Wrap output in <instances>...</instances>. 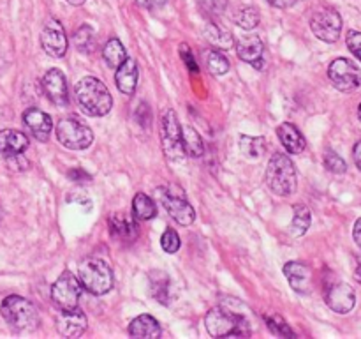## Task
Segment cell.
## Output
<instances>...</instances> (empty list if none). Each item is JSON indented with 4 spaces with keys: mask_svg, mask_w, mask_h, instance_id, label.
I'll return each mask as SVG.
<instances>
[{
    "mask_svg": "<svg viewBox=\"0 0 361 339\" xmlns=\"http://www.w3.org/2000/svg\"><path fill=\"white\" fill-rule=\"evenodd\" d=\"M76 101L81 112L90 117H104L111 112L113 97L108 87L94 76H87L78 81Z\"/></svg>",
    "mask_w": 361,
    "mask_h": 339,
    "instance_id": "1",
    "label": "cell"
},
{
    "mask_svg": "<svg viewBox=\"0 0 361 339\" xmlns=\"http://www.w3.org/2000/svg\"><path fill=\"white\" fill-rule=\"evenodd\" d=\"M204 325L212 338H245L250 335V321L243 313H235L229 307L219 306L208 311Z\"/></svg>",
    "mask_w": 361,
    "mask_h": 339,
    "instance_id": "2",
    "label": "cell"
},
{
    "mask_svg": "<svg viewBox=\"0 0 361 339\" xmlns=\"http://www.w3.org/2000/svg\"><path fill=\"white\" fill-rule=\"evenodd\" d=\"M264 180L271 193L279 194V196H289L295 193L298 175H296V168L291 157L282 152L271 155L267 166V173H264Z\"/></svg>",
    "mask_w": 361,
    "mask_h": 339,
    "instance_id": "3",
    "label": "cell"
},
{
    "mask_svg": "<svg viewBox=\"0 0 361 339\" xmlns=\"http://www.w3.org/2000/svg\"><path fill=\"white\" fill-rule=\"evenodd\" d=\"M78 279L94 295H106L113 288V272L101 258H85L78 267Z\"/></svg>",
    "mask_w": 361,
    "mask_h": 339,
    "instance_id": "4",
    "label": "cell"
},
{
    "mask_svg": "<svg viewBox=\"0 0 361 339\" xmlns=\"http://www.w3.org/2000/svg\"><path fill=\"white\" fill-rule=\"evenodd\" d=\"M0 314L16 331H34L39 323V314L30 300L20 295H9L0 306Z\"/></svg>",
    "mask_w": 361,
    "mask_h": 339,
    "instance_id": "5",
    "label": "cell"
},
{
    "mask_svg": "<svg viewBox=\"0 0 361 339\" xmlns=\"http://www.w3.org/2000/svg\"><path fill=\"white\" fill-rule=\"evenodd\" d=\"M157 200L161 201L162 207L169 214L173 221H176L182 226H190L196 219V212H194L192 205L187 201L185 194L182 189L169 184V186L159 187L157 189Z\"/></svg>",
    "mask_w": 361,
    "mask_h": 339,
    "instance_id": "6",
    "label": "cell"
},
{
    "mask_svg": "<svg viewBox=\"0 0 361 339\" xmlns=\"http://www.w3.org/2000/svg\"><path fill=\"white\" fill-rule=\"evenodd\" d=\"M161 140L162 150L171 161H182L185 150L182 143V126L178 122L175 109L168 108L161 115Z\"/></svg>",
    "mask_w": 361,
    "mask_h": 339,
    "instance_id": "7",
    "label": "cell"
},
{
    "mask_svg": "<svg viewBox=\"0 0 361 339\" xmlns=\"http://www.w3.org/2000/svg\"><path fill=\"white\" fill-rule=\"evenodd\" d=\"M56 140L69 150H85L94 141V133L87 124L76 119H63L56 124Z\"/></svg>",
    "mask_w": 361,
    "mask_h": 339,
    "instance_id": "8",
    "label": "cell"
},
{
    "mask_svg": "<svg viewBox=\"0 0 361 339\" xmlns=\"http://www.w3.org/2000/svg\"><path fill=\"white\" fill-rule=\"evenodd\" d=\"M81 292H83V286H81L80 279L73 272L66 270L53 282L51 300L59 309H74L80 306Z\"/></svg>",
    "mask_w": 361,
    "mask_h": 339,
    "instance_id": "9",
    "label": "cell"
},
{
    "mask_svg": "<svg viewBox=\"0 0 361 339\" xmlns=\"http://www.w3.org/2000/svg\"><path fill=\"white\" fill-rule=\"evenodd\" d=\"M314 35L324 42H337L342 32V18L334 7H321L310 18Z\"/></svg>",
    "mask_w": 361,
    "mask_h": 339,
    "instance_id": "10",
    "label": "cell"
},
{
    "mask_svg": "<svg viewBox=\"0 0 361 339\" xmlns=\"http://www.w3.org/2000/svg\"><path fill=\"white\" fill-rule=\"evenodd\" d=\"M328 76L335 88L342 92H353L361 85V71L349 59H335L328 67Z\"/></svg>",
    "mask_w": 361,
    "mask_h": 339,
    "instance_id": "11",
    "label": "cell"
},
{
    "mask_svg": "<svg viewBox=\"0 0 361 339\" xmlns=\"http://www.w3.org/2000/svg\"><path fill=\"white\" fill-rule=\"evenodd\" d=\"M41 46L49 56L62 59L67 52V35L59 20H48L41 32Z\"/></svg>",
    "mask_w": 361,
    "mask_h": 339,
    "instance_id": "12",
    "label": "cell"
},
{
    "mask_svg": "<svg viewBox=\"0 0 361 339\" xmlns=\"http://www.w3.org/2000/svg\"><path fill=\"white\" fill-rule=\"evenodd\" d=\"M328 307L338 314H348L356 306V292L344 281H335L324 293Z\"/></svg>",
    "mask_w": 361,
    "mask_h": 339,
    "instance_id": "13",
    "label": "cell"
},
{
    "mask_svg": "<svg viewBox=\"0 0 361 339\" xmlns=\"http://www.w3.org/2000/svg\"><path fill=\"white\" fill-rule=\"evenodd\" d=\"M88 327L87 314L80 309H60L59 316H56V328L63 338H80L85 334Z\"/></svg>",
    "mask_w": 361,
    "mask_h": 339,
    "instance_id": "14",
    "label": "cell"
},
{
    "mask_svg": "<svg viewBox=\"0 0 361 339\" xmlns=\"http://www.w3.org/2000/svg\"><path fill=\"white\" fill-rule=\"evenodd\" d=\"M42 90L48 95L49 101L55 105L63 106L69 102V90H67V80L60 69H49L42 78Z\"/></svg>",
    "mask_w": 361,
    "mask_h": 339,
    "instance_id": "15",
    "label": "cell"
},
{
    "mask_svg": "<svg viewBox=\"0 0 361 339\" xmlns=\"http://www.w3.org/2000/svg\"><path fill=\"white\" fill-rule=\"evenodd\" d=\"M284 274L295 292L302 293V295H309L312 292V270L305 263H302V261H289V263L284 265Z\"/></svg>",
    "mask_w": 361,
    "mask_h": 339,
    "instance_id": "16",
    "label": "cell"
},
{
    "mask_svg": "<svg viewBox=\"0 0 361 339\" xmlns=\"http://www.w3.org/2000/svg\"><path fill=\"white\" fill-rule=\"evenodd\" d=\"M23 122L35 140L48 141L49 134L53 131V122L48 113H44L39 108H28L23 113Z\"/></svg>",
    "mask_w": 361,
    "mask_h": 339,
    "instance_id": "17",
    "label": "cell"
},
{
    "mask_svg": "<svg viewBox=\"0 0 361 339\" xmlns=\"http://www.w3.org/2000/svg\"><path fill=\"white\" fill-rule=\"evenodd\" d=\"M236 53H238L240 60L243 62L252 64L256 69L263 67V59H264V46L257 35H245V37L240 39L236 42Z\"/></svg>",
    "mask_w": 361,
    "mask_h": 339,
    "instance_id": "18",
    "label": "cell"
},
{
    "mask_svg": "<svg viewBox=\"0 0 361 339\" xmlns=\"http://www.w3.org/2000/svg\"><path fill=\"white\" fill-rule=\"evenodd\" d=\"M137 78H140V69H137V62L130 56H127L118 67H116L115 81L116 87L122 94L133 95L137 87Z\"/></svg>",
    "mask_w": 361,
    "mask_h": 339,
    "instance_id": "19",
    "label": "cell"
},
{
    "mask_svg": "<svg viewBox=\"0 0 361 339\" xmlns=\"http://www.w3.org/2000/svg\"><path fill=\"white\" fill-rule=\"evenodd\" d=\"M277 136L289 154H300V152L305 150V138H303V134L300 133L295 124H281L277 127Z\"/></svg>",
    "mask_w": 361,
    "mask_h": 339,
    "instance_id": "20",
    "label": "cell"
},
{
    "mask_svg": "<svg viewBox=\"0 0 361 339\" xmlns=\"http://www.w3.org/2000/svg\"><path fill=\"white\" fill-rule=\"evenodd\" d=\"M129 334L140 339H157L161 338V325L150 314H140L130 321Z\"/></svg>",
    "mask_w": 361,
    "mask_h": 339,
    "instance_id": "21",
    "label": "cell"
},
{
    "mask_svg": "<svg viewBox=\"0 0 361 339\" xmlns=\"http://www.w3.org/2000/svg\"><path fill=\"white\" fill-rule=\"evenodd\" d=\"M28 147V138L25 133L16 129H2L0 131V154L4 155H14L21 154L27 150Z\"/></svg>",
    "mask_w": 361,
    "mask_h": 339,
    "instance_id": "22",
    "label": "cell"
},
{
    "mask_svg": "<svg viewBox=\"0 0 361 339\" xmlns=\"http://www.w3.org/2000/svg\"><path fill=\"white\" fill-rule=\"evenodd\" d=\"M203 35L204 39L217 49H229L235 44V37H233L231 32H228L224 27H221V25L217 23H208L207 27H204Z\"/></svg>",
    "mask_w": 361,
    "mask_h": 339,
    "instance_id": "23",
    "label": "cell"
},
{
    "mask_svg": "<svg viewBox=\"0 0 361 339\" xmlns=\"http://www.w3.org/2000/svg\"><path fill=\"white\" fill-rule=\"evenodd\" d=\"M109 232L115 239L118 240H133L134 237L137 235L136 225L133 221L126 218V215L120 214H113L111 219H109Z\"/></svg>",
    "mask_w": 361,
    "mask_h": 339,
    "instance_id": "24",
    "label": "cell"
},
{
    "mask_svg": "<svg viewBox=\"0 0 361 339\" xmlns=\"http://www.w3.org/2000/svg\"><path fill=\"white\" fill-rule=\"evenodd\" d=\"M182 143H183V150L189 157H201L204 152L203 147V140H201L200 133H197L194 127L190 126H183L182 127Z\"/></svg>",
    "mask_w": 361,
    "mask_h": 339,
    "instance_id": "25",
    "label": "cell"
},
{
    "mask_svg": "<svg viewBox=\"0 0 361 339\" xmlns=\"http://www.w3.org/2000/svg\"><path fill=\"white\" fill-rule=\"evenodd\" d=\"M133 212L134 218L140 219V221H148V219L155 218L157 207H155V201L148 194L137 193L133 200Z\"/></svg>",
    "mask_w": 361,
    "mask_h": 339,
    "instance_id": "26",
    "label": "cell"
},
{
    "mask_svg": "<svg viewBox=\"0 0 361 339\" xmlns=\"http://www.w3.org/2000/svg\"><path fill=\"white\" fill-rule=\"evenodd\" d=\"M310 221H312V218H310V210L305 207V205L298 203L293 207V221H291V228H289V232H291L293 237H302L303 233L307 232V230L310 228Z\"/></svg>",
    "mask_w": 361,
    "mask_h": 339,
    "instance_id": "27",
    "label": "cell"
},
{
    "mask_svg": "<svg viewBox=\"0 0 361 339\" xmlns=\"http://www.w3.org/2000/svg\"><path fill=\"white\" fill-rule=\"evenodd\" d=\"M203 59L208 73L214 74V76H224L229 71V60L219 49H208L203 53Z\"/></svg>",
    "mask_w": 361,
    "mask_h": 339,
    "instance_id": "28",
    "label": "cell"
},
{
    "mask_svg": "<svg viewBox=\"0 0 361 339\" xmlns=\"http://www.w3.org/2000/svg\"><path fill=\"white\" fill-rule=\"evenodd\" d=\"M240 150L247 159H259L267 150L263 136H240Z\"/></svg>",
    "mask_w": 361,
    "mask_h": 339,
    "instance_id": "29",
    "label": "cell"
},
{
    "mask_svg": "<svg viewBox=\"0 0 361 339\" xmlns=\"http://www.w3.org/2000/svg\"><path fill=\"white\" fill-rule=\"evenodd\" d=\"M102 56H104V62L108 64L109 67L116 69V67L127 59V52L118 39H109V41L106 42L104 49H102Z\"/></svg>",
    "mask_w": 361,
    "mask_h": 339,
    "instance_id": "30",
    "label": "cell"
},
{
    "mask_svg": "<svg viewBox=\"0 0 361 339\" xmlns=\"http://www.w3.org/2000/svg\"><path fill=\"white\" fill-rule=\"evenodd\" d=\"M150 293L155 300L161 304L169 302V279L162 272L150 274Z\"/></svg>",
    "mask_w": 361,
    "mask_h": 339,
    "instance_id": "31",
    "label": "cell"
},
{
    "mask_svg": "<svg viewBox=\"0 0 361 339\" xmlns=\"http://www.w3.org/2000/svg\"><path fill=\"white\" fill-rule=\"evenodd\" d=\"M73 42H74V46L80 49V52L90 53L95 46L94 28H92L90 25H81V27L74 32Z\"/></svg>",
    "mask_w": 361,
    "mask_h": 339,
    "instance_id": "32",
    "label": "cell"
},
{
    "mask_svg": "<svg viewBox=\"0 0 361 339\" xmlns=\"http://www.w3.org/2000/svg\"><path fill=\"white\" fill-rule=\"evenodd\" d=\"M259 11L252 6L242 7L235 16V23L238 25L240 28H243V30H252V28H256L257 25H259Z\"/></svg>",
    "mask_w": 361,
    "mask_h": 339,
    "instance_id": "33",
    "label": "cell"
},
{
    "mask_svg": "<svg viewBox=\"0 0 361 339\" xmlns=\"http://www.w3.org/2000/svg\"><path fill=\"white\" fill-rule=\"evenodd\" d=\"M267 323L268 328H270L275 335H279V338H295V332L291 331L288 321H286L281 314H268Z\"/></svg>",
    "mask_w": 361,
    "mask_h": 339,
    "instance_id": "34",
    "label": "cell"
},
{
    "mask_svg": "<svg viewBox=\"0 0 361 339\" xmlns=\"http://www.w3.org/2000/svg\"><path fill=\"white\" fill-rule=\"evenodd\" d=\"M161 246L166 253L169 254H175L176 251L180 249L182 242H180V237L178 233L175 232L173 228H168L164 233H162V239H161Z\"/></svg>",
    "mask_w": 361,
    "mask_h": 339,
    "instance_id": "35",
    "label": "cell"
},
{
    "mask_svg": "<svg viewBox=\"0 0 361 339\" xmlns=\"http://www.w3.org/2000/svg\"><path fill=\"white\" fill-rule=\"evenodd\" d=\"M324 166H326L328 172L331 173H345V170H348V165H345L344 159L334 150H328L326 154H324Z\"/></svg>",
    "mask_w": 361,
    "mask_h": 339,
    "instance_id": "36",
    "label": "cell"
},
{
    "mask_svg": "<svg viewBox=\"0 0 361 339\" xmlns=\"http://www.w3.org/2000/svg\"><path fill=\"white\" fill-rule=\"evenodd\" d=\"M201 11L208 16H221L228 7V0H197Z\"/></svg>",
    "mask_w": 361,
    "mask_h": 339,
    "instance_id": "37",
    "label": "cell"
},
{
    "mask_svg": "<svg viewBox=\"0 0 361 339\" xmlns=\"http://www.w3.org/2000/svg\"><path fill=\"white\" fill-rule=\"evenodd\" d=\"M345 42H348V48L353 55L361 62V32L358 30H349L348 37H345Z\"/></svg>",
    "mask_w": 361,
    "mask_h": 339,
    "instance_id": "38",
    "label": "cell"
},
{
    "mask_svg": "<svg viewBox=\"0 0 361 339\" xmlns=\"http://www.w3.org/2000/svg\"><path fill=\"white\" fill-rule=\"evenodd\" d=\"M270 6L277 7V9H288V7H293L295 4L302 2V0H267Z\"/></svg>",
    "mask_w": 361,
    "mask_h": 339,
    "instance_id": "39",
    "label": "cell"
},
{
    "mask_svg": "<svg viewBox=\"0 0 361 339\" xmlns=\"http://www.w3.org/2000/svg\"><path fill=\"white\" fill-rule=\"evenodd\" d=\"M136 4L145 9H157V7L164 6L166 0H136Z\"/></svg>",
    "mask_w": 361,
    "mask_h": 339,
    "instance_id": "40",
    "label": "cell"
},
{
    "mask_svg": "<svg viewBox=\"0 0 361 339\" xmlns=\"http://www.w3.org/2000/svg\"><path fill=\"white\" fill-rule=\"evenodd\" d=\"M353 159H355L358 170H361V140L356 141L355 147H353Z\"/></svg>",
    "mask_w": 361,
    "mask_h": 339,
    "instance_id": "41",
    "label": "cell"
},
{
    "mask_svg": "<svg viewBox=\"0 0 361 339\" xmlns=\"http://www.w3.org/2000/svg\"><path fill=\"white\" fill-rule=\"evenodd\" d=\"M353 239H355V242L361 247V218L355 222V228H353Z\"/></svg>",
    "mask_w": 361,
    "mask_h": 339,
    "instance_id": "42",
    "label": "cell"
},
{
    "mask_svg": "<svg viewBox=\"0 0 361 339\" xmlns=\"http://www.w3.org/2000/svg\"><path fill=\"white\" fill-rule=\"evenodd\" d=\"M183 60H185V62L189 64V69L192 71V73H197V71H200V69H197L196 62H194V60L190 59V53H187L185 48H183Z\"/></svg>",
    "mask_w": 361,
    "mask_h": 339,
    "instance_id": "43",
    "label": "cell"
},
{
    "mask_svg": "<svg viewBox=\"0 0 361 339\" xmlns=\"http://www.w3.org/2000/svg\"><path fill=\"white\" fill-rule=\"evenodd\" d=\"M355 278L356 281L361 285V256H358V260H356V268H355Z\"/></svg>",
    "mask_w": 361,
    "mask_h": 339,
    "instance_id": "44",
    "label": "cell"
},
{
    "mask_svg": "<svg viewBox=\"0 0 361 339\" xmlns=\"http://www.w3.org/2000/svg\"><path fill=\"white\" fill-rule=\"evenodd\" d=\"M66 2H69L71 6H83V4L87 2V0H66Z\"/></svg>",
    "mask_w": 361,
    "mask_h": 339,
    "instance_id": "45",
    "label": "cell"
},
{
    "mask_svg": "<svg viewBox=\"0 0 361 339\" xmlns=\"http://www.w3.org/2000/svg\"><path fill=\"white\" fill-rule=\"evenodd\" d=\"M358 117H360V120H361V102H360V106H358Z\"/></svg>",
    "mask_w": 361,
    "mask_h": 339,
    "instance_id": "46",
    "label": "cell"
}]
</instances>
